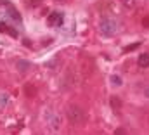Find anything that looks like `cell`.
<instances>
[{"label": "cell", "instance_id": "obj_5", "mask_svg": "<svg viewBox=\"0 0 149 135\" xmlns=\"http://www.w3.org/2000/svg\"><path fill=\"white\" fill-rule=\"evenodd\" d=\"M111 107L114 109V111L121 109V101H120L118 97H111Z\"/></svg>", "mask_w": 149, "mask_h": 135}, {"label": "cell", "instance_id": "obj_1", "mask_svg": "<svg viewBox=\"0 0 149 135\" xmlns=\"http://www.w3.org/2000/svg\"><path fill=\"white\" fill-rule=\"evenodd\" d=\"M66 114H68L70 123H73V125H78V123L83 121V111L78 106H70L68 111H66Z\"/></svg>", "mask_w": 149, "mask_h": 135}, {"label": "cell", "instance_id": "obj_12", "mask_svg": "<svg viewBox=\"0 0 149 135\" xmlns=\"http://www.w3.org/2000/svg\"><path fill=\"white\" fill-rule=\"evenodd\" d=\"M123 3H125V5H127V7H128V5H130V7H132V5H134V0H123Z\"/></svg>", "mask_w": 149, "mask_h": 135}, {"label": "cell", "instance_id": "obj_14", "mask_svg": "<svg viewBox=\"0 0 149 135\" xmlns=\"http://www.w3.org/2000/svg\"><path fill=\"white\" fill-rule=\"evenodd\" d=\"M148 97H149V88H148Z\"/></svg>", "mask_w": 149, "mask_h": 135}, {"label": "cell", "instance_id": "obj_4", "mask_svg": "<svg viewBox=\"0 0 149 135\" xmlns=\"http://www.w3.org/2000/svg\"><path fill=\"white\" fill-rule=\"evenodd\" d=\"M137 64H139L141 68H148L149 66V54H142V56H139Z\"/></svg>", "mask_w": 149, "mask_h": 135}, {"label": "cell", "instance_id": "obj_3", "mask_svg": "<svg viewBox=\"0 0 149 135\" xmlns=\"http://www.w3.org/2000/svg\"><path fill=\"white\" fill-rule=\"evenodd\" d=\"M63 21H64V16H63L61 12H52V14H49V17H47V23L52 24V26H61Z\"/></svg>", "mask_w": 149, "mask_h": 135}, {"label": "cell", "instance_id": "obj_15", "mask_svg": "<svg viewBox=\"0 0 149 135\" xmlns=\"http://www.w3.org/2000/svg\"><path fill=\"white\" fill-rule=\"evenodd\" d=\"M57 2H63V0H57Z\"/></svg>", "mask_w": 149, "mask_h": 135}, {"label": "cell", "instance_id": "obj_11", "mask_svg": "<svg viewBox=\"0 0 149 135\" xmlns=\"http://www.w3.org/2000/svg\"><path fill=\"white\" fill-rule=\"evenodd\" d=\"M111 81H113V85H116V87H118V85H121V78H120V76H113Z\"/></svg>", "mask_w": 149, "mask_h": 135}, {"label": "cell", "instance_id": "obj_6", "mask_svg": "<svg viewBox=\"0 0 149 135\" xmlns=\"http://www.w3.org/2000/svg\"><path fill=\"white\" fill-rule=\"evenodd\" d=\"M0 31H2V33H5V31H7V33L12 35V36H16V35H17L14 30H10V26H7V24H0Z\"/></svg>", "mask_w": 149, "mask_h": 135}, {"label": "cell", "instance_id": "obj_13", "mask_svg": "<svg viewBox=\"0 0 149 135\" xmlns=\"http://www.w3.org/2000/svg\"><path fill=\"white\" fill-rule=\"evenodd\" d=\"M114 134H118V135H121V134H125V130H123V128H118V130H116V132H114Z\"/></svg>", "mask_w": 149, "mask_h": 135}, {"label": "cell", "instance_id": "obj_7", "mask_svg": "<svg viewBox=\"0 0 149 135\" xmlns=\"http://www.w3.org/2000/svg\"><path fill=\"white\" fill-rule=\"evenodd\" d=\"M9 12H10V17H12V19H16V21H21V17H19V14L16 12V9H14V7H10V5H9Z\"/></svg>", "mask_w": 149, "mask_h": 135}, {"label": "cell", "instance_id": "obj_10", "mask_svg": "<svg viewBox=\"0 0 149 135\" xmlns=\"http://www.w3.org/2000/svg\"><path fill=\"white\" fill-rule=\"evenodd\" d=\"M26 94H28V97H33V95H35V88L28 85V87H26Z\"/></svg>", "mask_w": 149, "mask_h": 135}, {"label": "cell", "instance_id": "obj_8", "mask_svg": "<svg viewBox=\"0 0 149 135\" xmlns=\"http://www.w3.org/2000/svg\"><path fill=\"white\" fill-rule=\"evenodd\" d=\"M17 68H19L21 71H26V69L30 68V63H26V61H19V63H17Z\"/></svg>", "mask_w": 149, "mask_h": 135}, {"label": "cell", "instance_id": "obj_2", "mask_svg": "<svg viewBox=\"0 0 149 135\" xmlns=\"http://www.w3.org/2000/svg\"><path fill=\"white\" fill-rule=\"evenodd\" d=\"M116 31H118V24L113 19H102V23H101V33L104 35V36H113Z\"/></svg>", "mask_w": 149, "mask_h": 135}, {"label": "cell", "instance_id": "obj_9", "mask_svg": "<svg viewBox=\"0 0 149 135\" xmlns=\"http://www.w3.org/2000/svg\"><path fill=\"white\" fill-rule=\"evenodd\" d=\"M9 102V95L7 94H0V106H5Z\"/></svg>", "mask_w": 149, "mask_h": 135}]
</instances>
